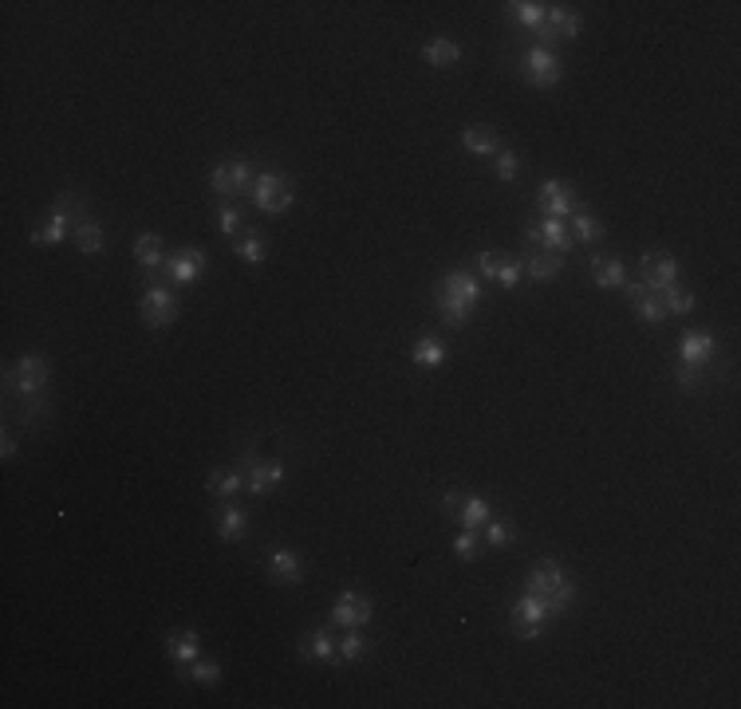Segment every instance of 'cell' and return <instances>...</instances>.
I'll return each instance as SVG.
<instances>
[{
    "mask_svg": "<svg viewBox=\"0 0 741 709\" xmlns=\"http://www.w3.org/2000/svg\"><path fill=\"white\" fill-rule=\"evenodd\" d=\"M525 591L541 595L552 615H564L572 607V599H576V584H572L568 571H564L556 560H536L533 571H528V579H525Z\"/></svg>",
    "mask_w": 741,
    "mask_h": 709,
    "instance_id": "1",
    "label": "cell"
},
{
    "mask_svg": "<svg viewBox=\"0 0 741 709\" xmlns=\"http://www.w3.org/2000/svg\"><path fill=\"white\" fill-rule=\"evenodd\" d=\"M84 217H91L87 205H84V197H79V194H63L60 205L52 209V213L44 217L40 229L32 233V241L36 244H60L68 233H76V225L84 221Z\"/></svg>",
    "mask_w": 741,
    "mask_h": 709,
    "instance_id": "2",
    "label": "cell"
},
{
    "mask_svg": "<svg viewBox=\"0 0 741 709\" xmlns=\"http://www.w3.org/2000/svg\"><path fill=\"white\" fill-rule=\"evenodd\" d=\"M253 205L261 209V213H269V217H277V213H285V209H292V181L285 174H277V170H269V174H257V181H253Z\"/></svg>",
    "mask_w": 741,
    "mask_h": 709,
    "instance_id": "3",
    "label": "cell"
},
{
    "mask_svg": "<svg viewBox=\"0 0 741 709\" xmlns=\"http://www.w3.org/2000/svg\"><path fill=\"white\" fill-rule=\"evenodd\" d=\"M639 284L655 296L666 292L671 284H679V260H674V252H666V249L643 252V257H639Z\"/></svg>",
    "mask_w": 741,
    "mask_h": 709,
    "instance_id": "4",
    "label": "cell"
},
{
    "mask_svg": "<svg viewBox=\"0 0 741 709\" xmlns=\"http://www.w3.org/2000/svg\"><path fill=\"white\" fill-rule=\"evenodd\" d=\"M253 166L249 162H221V166H213V174H209V186H213V194L229 202V197H241L245 189H253Z\"/></svg>",
    "mask_w": 741,
    "mask_h": 709,
    "instance_id": "5",
    "label": "cell"
},
{
    "mask_svg": "<svg viewBox=\"0 0 741 709\" xmlns=\"http://www.w3.org/2000/svg\"><path fill=\"white\" fill-rule=\"evenodd\" d=\"M139 312H142V323L146 327H170L173 320H178V296L170 292V288H162V284H150L142 292V304H139Z\"/></svg>",
    "mask_w": 741,
    "mask_h": 709,
    "instance_id": "6",
    "label": "cell"
},
{
    "mask_svg": "<svg viewBox=\"0 0 741 709\" xmlns=\"http://www.w3.org/2000/svg\"><path fill=\"white\" fill-rule=\"evenodd\" d=\"M548 615H552V611H548L544 599L533 595V591H525V595L517 599V607H513V631L520 634V639H541Z\"/></svg>",
    "mask_w": 741,
    "mask_h": 709,
    "instance_id": "7",
    "label": "cell"
},
{
    "mask_svg": "<svg viewBox=\"0 0 741 709\" xmlns=\"http://www.w3.org/2000/svg\"><path fill=\"white\" fill-rule=\"evenodd\" d=\"M525 241L528 244H544V252H556V257H564V252L572 249V233L568 225L560 221V217H544V221H528L525 225Z\"/></svg>",
    "mask_w": 741,
    "mask_h": 709,
    "instance_id": "8",
    "label": "cell"
},
{
    "mask_svg": "<svg viewBox=\"0 0 741 709\" xmlns=\"http://www.w3.org/2000/svg\"><path fill=\"white\" fill-rule=\"evenodd\" d=\"M520 68H525V76H528V84H536V87H556L564 79V68H560V60L552 56L548 48H528L525 56H520Z\"/></svg>",
    "mask_w": 741,
    "mask_h": 709,
    "instance_id": "9",
    "label": "cell"
},
{
    "mask_svg": "<svg viewBox=\"0 0 741 709\" xmlns=\"http://www.w3.org/2000/svg\"><path fill=\"white\" fill-rule=\"evenodd\" d=\"M44 383H48V359L44 354H20L16 359V370H8V386H16L20 394H40Z\"/></svg>",
    "mask_w": 741,
    "mask_h": 709,
    "instance_id": "10",
    "label": "cell"
},
{
    "mask_svg": "<svg viewBox=\"0 0 741 709\" xmlns=\"http://www.w3.org/2000/svg\"><path fill=\"white\" fill-rule=\"evenodd\" d=\"M580 16L572 12V8H560V4H548V16H544V24L536 28V40H541V48H548L552 40H576L580 36Z\"/></svg>",
    "mask_w": 741,
    "mask_h": 709,
    "instance_id": "11",
    "label": "cell"
},
{
    "mask_svg": "<svg viewBox=\"0 0 741 709\" xmlns=\"http://www.w3.org/2000/svg\"><path fill=\"white\" fill-rule=\"evenodd\" d=\"M371 615H375L371 599L359 595V591H343V595L335 599V607H332V623L343 626V631H347V626H367Z\"/></svg>",
    "mask_w": 741,
    "mask_h": 709,
    "instance_id": "12",
    "label": "cell"
},
{
    "mask_svg": "<svg viewBox=\"0 0 741 709\" xmlns=\"http://www.w3.org/2000/svg\"><path fill=\"white\" fill-rule=\"evenodd\" d=\"M241 473H245V489H249L253 497H269L272 489H280V481H285V466H280V461L249 458V466H245Z\"/></svg>",
    "mask_w": 741,
    "mask_h": 709,
    "instance_id": "13",
    "label": "cell"
},
{
    "mask_svg": "<svg viewBox=\"0 0 741 709\" xmlns=\"http://www.w3.org/2000/svg\"><path fill=\"white\" fill-rule=\"evenodd\" d=\"M536 205H541L548 217H560L564 221L568 213H576V189L560 178H548L541 186V194H536Z\"/></svg>",
    "mask_w": 741,
    "mask_h": 709,
    "instance_id": "14",
    "label": "cell"
},
{
    "mask_svg": "<svg viewBox=\"0 0 741 709\" xmlns=\"http://www.w3.org/2000/svg\"><path fill=\"white\" fill-rule=\"evenodd\" d=\"M166 276L173 280V284H194V280L201 276V268H205V252L201 249H194V244H189V249H178L173 252V257H166Z\"/></svg>",
    "mask_w": 741,
    "mask_h": 709,
    "instance_id": "15",
    "label": "cell"
},
{
    "mask_svg": "<svg viewBox=\"0 0 741 709\" xmlns=\"http://www.w3.org/2000/svg\"><path fill=\"white\" fill-rule=\"evenodd\" d=\"M300 654H304L308 662H319V666H332V662H340V639H335L327 626H319V631L304 634V642H300Z\"/></svg>",
    "mask_w": 741,
    "mask_h": 709,
    "instance_id": "16",
    "label": "cell"
},
{
    "mask_svg": "<svg viewBox=\"0 0 741 709\" xmlns=\"http://www.w3.org/2000/svg\"><path fill=\"white\" fill-rule=\"evenodd\" d=\"M624 292H627V299H631V307H635L639 315H643L647 323H663L666 320V307H663V299H658L655 292H647L643 284H639V280H627L624 284Z\"/></svg>",
    "mask_w": 741,
    "mask_h": 709,
    "instance_id": "17",
    "label": "cell"
},
{
    "mask_svg": "<svg viewBox=\"0 0 741 709\" xmlns=\"http://www.w3.org/2000/svg\"><path fill=\"white\" fill-rule=\"evenodd\" d=\"M462 147L478 158H497L501 154V134L497 126H465L462 131Z\"/></svg>",
    "mask_w": 741,
    "mask_h": 709,
    "instance_id": "18",
    "label": "cell"
},
{
    "mask_svg": "<svg viewBox=\"0 0 741 709\" xmlns=\"http://www.w3.org/2000/svg\"><path fill=\"white\" fill-rule=\"evenodd\" d=\"M166 654H170V662L173 666H189V662L201 654V639H197V631H170L166 634Z\"/></svg>",
    "mask_w": 741,
    "mask_h": 709,
    "instance_id": "19",
    "label": "cell"
},
{
    "mask_svg": "<svg viewBox=\"0 0 741 709\" xmlns=\"http://www.w3.org/2000/svg\"><path fill=\"white\" fill-rule=\"evenodd\" d=\"M718 351V339L710 331H686L679 339V359L682 362H710Z\"/></svg>",
    "mask_w": 741,
    "mask_h": 709,
    "instance_id": "20",
    "label": "cell"
},
{
    "mask_svg": "<svg viewBox=\"0 0 741 709\" xmlns=\"http://www.w3.org/2000/svg\"><path fill=\"white\" fill-rule=\"evenodd\" d=\"M473 307H478V304H470V299H462V296H450V292H442V288H438V292H434V312L442 315V323H450V327H462V323H470Z\"/></svg>",
    "mask_w": 741,
    "mask_h": 709,
    "instance_id": "21",
    "label": "cell"
},
{
    "mask_svg": "<svg viewBox=\"0 0 741 709\" xmlns=\"http://www.w3.org/2000/svg\"><path fill=\"white\" fill-rule=\"evenodd\" d=\"M269 571H272V579H280V584H300V579H304V560H300V552L277 548L269 556Z\"/></svg>",
    "mask_w": 741,
    "mask_h": 709,
    "instance_id": "22",
    "label": "cell"
},
{
    "mask_svg": "<svg viewBox=\"0 0 741 709\" xmlns=\"http://www.w3.org/2000/svg\"><path fill=\"white\" fill-rule=\"evenodd\" d=\"M245 532H249V513L241 505H225L217 513V536L225 544H233V540H245Z\"/></svg>",
    "mask_w": 741,
    "mask_h": 709,
    "instance_id": "23",
    "label": "cell"
},
{
    "mask_svg": "<svg viewBox=\"0 0 741 709\" xmlns=\"http://www.w3.org/2000/svg\"><path fill=\"white\" fill-rule=\"evenodd\" d=\"M423 60L430 68H454V63L462 60V48H457L450 36H434V40L423 44Z\"/></svg>",
    "mask_w": 741,
    "mask_h": 709,
    "instance_id": "24",
    "label": "cell"
},
{
    "mask_svg": "<svg viewBox=\"0 0 741 709\" xmlns=\"http://www.w3.org/2000/svg\"><path fill=\"white\" fill-rule=\"evenodd\" d=\"M442 292H450V296H462V299H470V304H478L481 299V284H478V276L473 272H465V268H454V272H446L442 276Z\"/></svg>",
    "mask_w": 741,
    "mask_h": 709,
    "instance_id": "25",
    "label": "cell"
},
{
    "mask_svg": "<svg viewBox=\"0 0 741 709\" xmlns=\"http://www.w3.org/2000/svg\"><path fill=\"white\" fill-rule=\"evenodd\" d=\"M592 280H596V288H624V284H627L624 260H616V257H596V260H592Z\"/></svg>",
    "mask_w": 741,
    "mask_h": 709,
    "instance_id": "26",
    "label": "cell"
},
{
    "mask_svg": "<svg viewBox=\"0 0 741 709\" xmlns=\"http://www.w3.org/2000/svg\"><path fill=\"white\" fill-rule=\"evenodd\" d=\"M525 260V272L533 280H541V284H548V280H556L560 276V268H564V260L556 257V252H528V257H520Z\"/></svg>",
    "mask_w": 741,
    "mask_h": 709,
    "instance_id": "27",
    "label": "cell"
},
{
    "mask_svg": "<svg viewBox=\"0 0 741 709\" xmlns=\"http://www.w3.org/2000/svg\"><path fill=\"white\" fill-rule=\"evenodd\" d=\"M205 489L213 497H237V493H245V473L241 469H213L205 477Z\"/></svg>",
    "mask_w": 741,
    "mask_h": 709,
    "instance_id": "28",
    "label": "cell"
},
{
    "mask_svg": "<svg viewBox=\"0 0 741 709\" xmlns=\"http://www.w3.org/2000/svg\"><path fill=\"white\" fill-rule=\"evenodd\" d=\"M76 244H79V252H87V257H99V252H103V225L95 221V217H84V221L76 225Z\"/></svg>",
    "mask_w": 741,
    "mask_h": 709,
    "instance_id": "29",
    "label": "cell"
},
{
    "mask_svg": "<svg viewBox=\"0 0 741 709\" xmlns=\"http://www.w3.org/2000/svg\"><path fill=\"white\" fill-rule=\"evenodd\" d=\"M509 16H513L517 24H525L528 32H536L548 16V4H541V0H513V4H509Z\"/></svg>",
    "mask_w": 741,
    "mask_h": 709,
    "instance_id": "30",
    "label": "cell"
},
{
    "mask_svg": "<svg viewBox=\"0 0 741 709\" xmlns=\"http://www.w3.org/2000/svg\"><path fill=\"white\" fill-rule=\"evenodd\" d=\"M489 513H493V505L485 501V497H465L462 508H457V516H454V521L462 524V529H481V524L489 521Z\"/></svg>",
    "mask_w": 741,
    "mask_h": 709,
    "instance_id": "31",
    "label": "cell"
},
{
    "mask_svg": "<svg viewBox=\"0 0 741 709\" xmlns=\"http://www.w3.org/2000/svg\"><path fill=\"white\" fill-rule=\"evenodd\" d=\"M134 260H139V268H162V265H166L158 236H154V233L134 236Z\"/></svg>",
    "mask_w": 741,
    "mask_h": 709,
    "instance_id": "32",
    "label": "cell"
},
{
    "mask_svg": "<svg viewBox=\"0 0 741 709\" xmlns=\"http://www.w3.org/2000/svg\"><path fill=\"white\" fill-rule=\"evenodd\" d=\"M568 233H572V241H580V244H596V241H603V221L596 213H572Z\"/></svg>",
    "mask_w": 741,
    "mask_h": 709,
    "instance_id": "33",
    "label": "cell"
},
{
    "mask_svg": "<svg viewBox=\"0 0 741 709\" xmlns=\"http://www.w3.org/2000/svg\"><path fill=\"white\" fill-rule=\"evenodd\" d=\"M410 359H415L418 367H442V362H446V343L434 339V335H423V339L415 343V351H410Z\"/></svg>",
    "mask_w": 741,
    "mask_h": 709,
    "instance_id": "34",
    "label": "cell"
},
{
    "mask_svg": "<svg viewBox=\"0 0 741 709\" xmlns=\"http://www.w3.org/2000/svg\"><path fill=\"white\" fill-rule=\"evenodd\" d=\"M674 383H679L682 390L706 386L710 383V362H682L679 359V367H674Z\"/></svg>",
    "mask_w": 741,
    "mask_h": 709,
    "instance_id": "35",
    "label": "cell"
},
{
    "mask_svg": "<svg viewBox=\"0 0 741 709\" xmlns=\"http://www.w3.org/2000/svg\"><path fill=\"white\" fill-rule=\"evenodd\" d=\"M178 678H194L201 686H217V681H221V666H217L213 658H194L189 666L178 670Z\"/></svg>",
    "mask_w": 741,
    "mask_h": 709,
    "instance_id": "36",
    "label": "cell"
},
{
    "mask_svg": "<svg viewBox=\"0 0 741 709\" xmlns=\"http://www.w3.org/2000/svg\"><path fill=\"white\" fill-rule=\"evenodd\" d=\"M658 299H663L666 315H690V312H694V296L686 292L682 284H671L666 292H658Z\"/></svg>",
    "mask_w": 741,
    "mask_h": 709,
    "instance_id": "37",
    "label": "cell"
},
{
    "mask_svg": "<svg viewBox=\"0 0 741 709\" xmlns=\"http://www.w3.org/2000/svg\"><path fill=\"white\" fill-rule=\"evenodd\" d=\"M233 252H237V257L245 260V265H253V268H257V265H264V241H261L257 233H245V236H237V241H233Z\"/></svg>",
    "mask_w": 741,
    "mask_h": 709,
    "instance_id": "38",
    "label": "cell"
},
{
    "mask_svg": "<svg viewBox=\"0 0 741 709\" xmlns=\"http://www.w3.org/2000/svg\"><path fill=\"white\" fill-rule=\"evenodd\" d=\"M367 654V639H363V626H347V634L340 639V662H359Z\"/></svg>",
    "mask_w": 741,
    "mask_h": 709,
    "instance_id": "39",
    "label": "cell"
},
{
    "mask_svg": "<svg viewBox=\"0 0 741 709\" xmlns=\"http://www.w3.org/2000/svg\"><path fill=\"white\" fill-rule=\"evenodd\" d=\"M454 556L457 560H465V563H473L481 556V540H478V532L473 529H462L457 532V540H454Z\"/></svg>",
    "mask_w": 741,
    "mask_h": 709,
    "instance_id": "40",
    "label": "cell"
},
{
    "mask_svg": "<svg viewBox=\"0 0 741 709\" xmlns=\"http://www.w3.org/2000/svg\"><path fill=\"white\" fill-rule=\"evenodd\" d=\"M485 540H489L493 548H509V544L517 540V529L509 521H485Z\"/></svg>",
    "mask_w": 741,
    "mask_h": 709,
    "instance_id": "41",
    "label": "cell"
},
{
    "mask_svg": "<svg viewBox=\"0 0 741 709\" xmlns=\"http://www.w3.org/2000/svg\"><path fill=\"white\" fill-rule=\"evenodd\" d=\"M56 406L48 402L44 394H24V406H20V418L24 422H40V418H48Z\"/></svg>",
    "mask_w": 741,
    "mask_h": 709,
    "instance_id": "42",
    "label": "cell"
},
{
    "mask_svg": "<svg viewBox=\"0 0 741 709\" xmlns=\"http://www.w3.org/2000/svg\"><path fill=\"white\" fill-rule=\"evenodd\" d=\"M505 257H509V252L481 249L478 252V272H481V276H489V280H497V272H501V265H505Z\"/></svg>",
    "mask_w": 741,
    "mask_h": 709,
    "instance_id": "43",
    "label": "cell"
},
{
    "mask_svg": "<svg viewBox=\"0 0 741 709\" xmlns=\"http://www.w3.org/2000/svg\"><path fill=\"white\" fill-rule=\"evenodd\" d=\"M520 272H525V260H520V257H505V265H501V272H497L501 288H509V292H513L517 280H520Z\"/></svg>",
    "mask_w": 741,
    "mask_h": 709,
    "instance_id": "44",
    "label": "cell"
},
{
    "mask_svg": "<svg viewBox=\"0 0 741 709\" xmlns=\"http://www.w3.org/2000/svg\"><path fill=\"white\" fill-rule=\"evenodd\" d=\"M217 229H221L225 236H237L241 233V213H237L233 205H221V213H217Z\"/></svg>",
    "mask_w": 741,
    "mask_h": 709,
    "instance_id": "45",
    "label": "cell"
},
{
    "mask_svg": "<svg viewBox=\"0 0 741 709\" xmlns=\"http://www.w3.org/2000/svg\"><path fill=\"white\" fill-rule=\"evenodd\" d=\"M517 170H520V158H517V154H513V150H501V154H497V178H501V181H513V178H517Z\"/></svg>",
    "mask_w": 741,
    "mask_h": 709,
    "instance_id": "46",
    "label": "cell"
},
{
    "mask_svg": "<svg viewBox=\"0 0 741 709\" xmlns=\"http://www.w3.org/2000/svg\"><path fill=\"white\" fill-rule=\"evenodd\" d=\"M16 453H20V442L12 438V430H4V438H0V458H16Z\"/></svg>",
    "mask_w": 741,
    "mask_h": 709,
    "instance_id": "47",
    "label": "cell"
},
{
    "mask_svg": "<svg viewBox=\"0 0 741 709\" xmlns=\"http://www.w3.org/2000/svg\"><path fill=\"white\" fill-rule=\"evenodd\" d=\"M462 501H465V493H457V489H454V493H446V497H442V513H446V516H457Z\"/></svg>",
    "mask_w": 741,
    "mask_h": 709,
    "instance_id": "48",
    "label": "cell"
}]
</instances>
